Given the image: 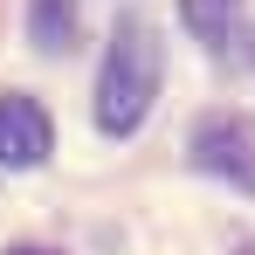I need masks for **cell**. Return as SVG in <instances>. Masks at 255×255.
Segmentation results:
<instances>
[{"label": "cell", "mask_w": 255, "mask_h": 255, "mask_svg": "<svg viewBox=\"0 0 255 255\" xmlns=\"http://www.w3.org/2000/svg\"><path fill=\"white\" fill-rule=\"evenodd\" d=\"M159 35L145 21H118L111 48H104V76H97V131L104 138H131L145 125L152 97H159Z\"/></svg>", "instance_id": "cell-1"}, {"label": "cell", "mask_w": 255, "mask_h": 255, "mask_svg": "<svg viewBox=\"0 0 255 255\" xmlns=\"http://www.w3.org/2000/svg\"><path fill=\"white\" fill-rule=\"evenodd\" d=\"M179 21L193 28V42H207L214 55L242 42V0H179Z\"/></svg>", "instance_id": "cell-4"}, {"label": "cell", "mask_w": 255, "mask_h": 255, "mask_svg": "<svg viewBox=\"0 0 255 255\" xmlns=\"http://www.w3.org/2000/svg\"><path fill=\"white\" fill-rule=\"evenodd\" d=\"M28 42L42 55H69L76 48V0H28Z\"/></svg>", "instance_id": "cell-5"}, {"label": "cell", "mask_w": 255, "mask_h": 255, "mask_svg": "<svg viewBox=\"0 0 255 255\" xmlns=\"http://www.w3.org/2000/svg\"><path fill=\"white\" fill-rule=\"evenodd\" d=\"M7 255H55V249H7Z\"/></svg>", "instance_id": "cell-6"}, {"label": "cell", "mask_w": 255, "mask_h": 255, "mask_svg": "<svg viewBox=\"0 0 255 255\" xmlns=\"http://www.w3.org/2000/svg\"><path fill=\"white\" fill-rule=\"evenodd\" d=\"M48 145H55L48 111L35 104V97L7 90V97H0V166H7V172H28V166L48 159Z\"/></svg>", "instance_id": "cell-3"}, {"label": "cell", "mask_w": 255, "mask_h": 255, "mask_svg": "<svg viewBox=\"0 0 255 255\" xmlns=\"http://www.w3.org/2000/svg\"><path fill=\"white\" fill-rule=\"evenodd\" d=\"M186 152H193L200 172L255 193V118H242V111H207V118L193 125V138H186Z\"/></svg>", "instance_id": "cell-2"}]
</instances>
